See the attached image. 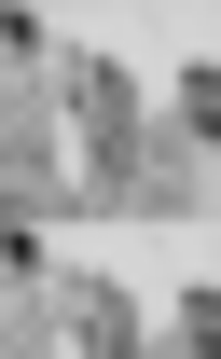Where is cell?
<instances>
[{"label":"cell","mask_w":221,"mask_h":359,"mask_svg":"<svg viewBox=\"0 0 221 359\" xmlns=\"http://www.w3.org/2000/svg\"><path fill=\"white\" fill-rule=\"evenodd\" d=\"M14 14H55V0H14Z\"/></svg>","instance_id":"1"}]
</instances>
